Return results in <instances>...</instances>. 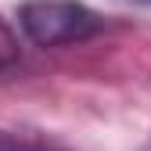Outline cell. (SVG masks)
<instances>
[{
	"label": "cell",
	"instance_id": "2",
	"mask_svg": "<svg viewBox=\"0 0 151 151\" xmlns=\"http://www.w3.org/2000/svg\"><path fill=\"white\" fill-rule=\"evenodd\" d=\"M0 151H65V147L32 140V137H18V133H0Z\"/></svg>",
	"mask_w": 151,
	"mask_h": 151
},
{
	"label": "cell",
	"instance_id": "3",
	"mask_svg": "<svg viewBox=\"0 0 151 151\" xmlns=\"http://www.w3.org/2000/svg\"><path fill=\"white\" fill-rule=\"evenodd\" d=\"M14 61H18V50H14V40L4 32V25H0V79L14 68Z\"/></svg>",
	"mask_w": 151,
	"mask_h": 151
},
{
	"label": "cell",
	"instance_id": "4",
	"mask_svg": "<svg viewBox=\"0 0 151 151\" xmlns=\"http://www.w3.org/2000/svg\"><path fill=\"white\" fill-rule=\"evenodd\" d=\"M129 4H151V0H129Z\"/></svg>",
	"mask_w": 151,
	"mask_h": 151
},
{
	"label": "cell",
	"instance_id": "1",
	"mask_svg": "<svg viewBox=\"0 0 151 151\" xmlns=\"http://www.w3.org/2000/svg\"><path fill=\"white\" fill-rule=\"evenodd\" d=\"M18 25L36 47H72L97 36L104 18L79 0H25L18 7Z\"/></svg>",
	"mask_w": 151,
	"mask_h": 151
},
{
	"label": "cell",
	"instance_id": "5",
	"mask_svg": "<svg viewBox=\"0 0 151 151\" xmlns=\"http://www.w3.org/2000/svg\"><path fill=\"white\" fill-rule=\"evenodd\" d=\"M147 151H151V147H147Z\"/></svg>",
	"mask_w": 151,
	"mask_h": 151
}]
</instances>
